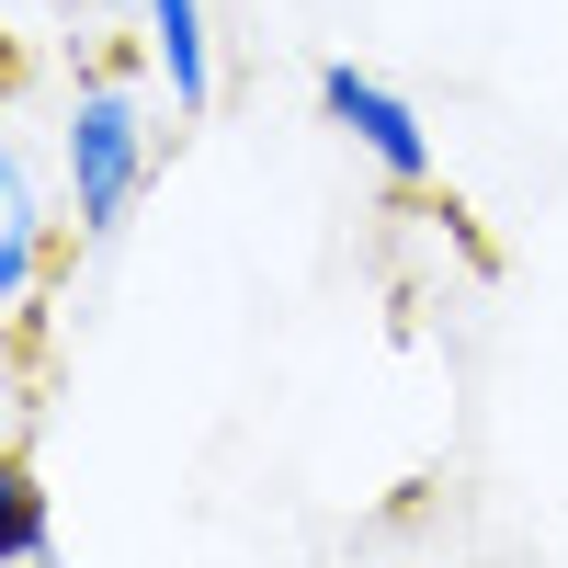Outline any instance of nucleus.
<instances>
[{"mask_svg": "<svg viewBox=\"0 0 568 568\" xmlns=\"http://www.w3.org/2000/svg\"><path fill=\"white\" fill-rule=\"evenodd\" d=\"M149 171H160V125H149V103H136V80L125 69H80L69 114H58L69 227L80 240H114V227L136 216V194H149Z\"/></svg>", "mask_w": 568, "mask_h": 568, "instance_id": "f257e3e1", "label": "nucleus"}, {"mask_svg": "<svg viewBox=\"0 0 568 568\" xmlns=\"http://www.w3.org/2000/svg\"><path fill=\"white\" fill-rule=\"evenodd\" d=\"M318 114L342 125V136H353V149L387 171V182H409V194L433 182V125H420V103H409V91H387L375 69L329 58V69H318Z\"/></svg>", "mask_w": 568, "mask_h": 568, "instance_id": "f03ea898", "label": "nucleus"}, {"mask_svg": "<svg viewBox=\"0 0 568 568\" xmlns=\"http://www.w3.org/2000/svg\"><path fill=\"white\" fill-rule=\"evenodd\" d=\"M136 34H149V58L171 80V114H205L216 103V34H205V0H149L136 12Z\"/></svg>", "mask_w": 568, "mask_h": 568, "instance_id": "7ed1b4c3", "label": "nucleus"}, {"mask_svg": "<svg viewBox=\"0 0 568 568\" xmlns=\"http://www.w3.org/2000/svg\"><path fill=\"white\" fill-rule=\"evenodd\" d=\"M45 546H58V511H45V478H34V466H12V478H0V557H12V568H34Z\"/></svg>", "mask_w": 568, "mask_h": 568, "instance_id": "20e7f679", "label": "nucleus"}]
</instances>
